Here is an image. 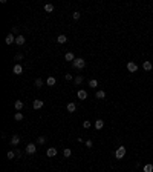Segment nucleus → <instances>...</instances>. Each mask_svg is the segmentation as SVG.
<instances>
[{"label":"nucleus","instance_id":"nucleus-1","mask_svg":"<svg viewBox=\"0 0 153 172\" xmlns=\"http://www.w3.org/2000/svg\"><path fill=\"white\" fill-rule=\"evenodd\" d=\"M72 66L75 68V69H83V68L86 66V61H84L83 59H75L72 61Z\"/></svg>","mask_w":153,"mask_h":172},{"label":"nucleus","instance_id":"nucleus-2","mask_svg":"<svg viewBox=\"0 0 153 172\" xmlns=\"http://www.w3.org/2000/svg\"><path fill=\"white\" fill-rule=\"evenodd\" d=\"M124 155H126V147H124V146H120V147L116 149V152H115V157H116L118 160H121Z\"/></svg>","mask_w":153,"mask_h":172},{"label":"nucleus","instance_id":"nucleus-3","mask_svg":"<svg viewBox=\"0 0 153 172\" xmlns=\"http://www.w3.org/2000/svg\"><path fill=\"white\" fill-rule=\"evenodd\" d=\"M127 69H129L130 72H136L138 65H136V63H133V61H129V63H127Z\"/></svg>","mask_w":153,"mask_h":172},{"label":"nucleus","instance_id":"nucleus-4","mask_svg":"<svg viewBox=\"0 0 153 172\" xmlns=\"http://www.w3.org/2000/svg\"><path fill=\"white\" fill-rule=\"evenodd\" d=\"M35 151H37V147H35L34 143H29V145L26 146V152L28 154H35Z\"/></svg>","mask_w":153,"mask_h":172},{"label":"nucleus","instance_id":"nucleus-5","mask_svg":"<svg viewBox=\"0 0 153 172\" xmlns=\"http://www.w3.org/2000/svg\"><path fill=\"white\" fill-rule=\"evenodd\" d=\"M5 42H6V45H12V43H15V37L12 34H8L6 38H5Z\"/></svg>","mask_w":153,"mask_h":172},{"label":"nucleus","instance_id":"nucleus-6","mask_svg":"<svg viewBox=\"0 0 153 172\" xmlns=\"http://www.w3.org/2000/svg\"><path fill=\"white\" fill-rule=\"evenodd\" d=\"M25 42H26V38H25L23 36H21V34H20V36H17V37H15V43L19 45V46H21V45H23Z\"/></svg>","mask_w":153,"mask_h":172},{"label":"nucleus","instance_id":"nucleus-7","mask_svg":"<svg viewBox=\"0 0 153 172\" xmlns=\"http://www.w3.org/2000/svg\"><path fill=\"white\" fill-rule=\"evenodd\" d=\"M12 71H14L15 75H20V74L23 72V68H21V65H19V63H17V65L14 66V69H12Z\"/></svg>","mask_w":153,"mask_h":172},{"label":"nucleus","instance_id":"nucleus-8","mask_svg":"<svg viewBox=\"0 0 153 172\" xmlns=\"http://www.w3.org/2000/svg\"><path fill=\"white\" fill-rule=\"evenodd\" d=\"M19 143H20V135H12V138H11V145L17 146Z\"/></svg>","mask_w":153,"mask_h":172},{"label":"nucleus","instance_id":"nucleus-9","mask_svg":"<svg viewBox=\"0 0 153 172\" xmlns=\"http://www.w3.org/2000/svg\"><path fill=\"white\" fill-rule=\"evenodd\" d=\"M78 98H80V100H86V98H87V92H86L84 89L78 91Z\"/></svg>","mask_w":153,"mask_h":172},{"label":"nucleus","instance_id":"nucleus-10","mask_svg":"<svg viewBox=\"0 0 153 172\" xmlns=\"http://www.w3.org/2000/svg\"><path fill=\"white\" fill-rule=\"evenodd\" d=\"M46 155H48V157H55V155H57V149H55V147H49L48 152H46Z\"/></svg>","mask_w":153,"mask_h":172},{"label":"nucleus","instance_id":"nucleus-11","mask_svg":"<svg viewBox=\"0 0 153 172\" xmlns=\"http://www.w3.org/2000/svg\"><path fill=\"white\" fill-rule=\"evenodd\" d=\"M34 109H40V108H43V101L41 100H34Z\"/></svg>","mask_w":153,"mask_h":172},{"label":"nucleus","instance_id":"nucleus-12","mask_svg":"<svg viewBox=\"0 0 153 172\" xmlns=\"http://www.w3.org/2000/svg\"><path fill=\"white\" fill-rule=\"evenodd\" d=\"M14 106H15V109H17V111H21V109H23V101H21V100H17Z\"/></svg>","mask_w":153,"mask_h":172},{"label":"nucleus","instance_id":"nucleus-13","mask_svg":"<svg viewBox=\"0 0 153 172\" xmlns=\"http://www.w3.org/2000/svg\"><path fill=\"white\" fill-rule=\"evenodd\" d=\"M64 59H66L67 61H73V60H75V55H73V52H67V54L64 55Z\"/></svg>","mask_w":153,"mask_h":172},{"label":"nucleus","instance_id":"nucleus-14","mask_svg":"<svg viewBox=\"0 0 153 172\" xmlns=\"http://www.w3.org/2000/svg\"><path fill=\"white\" fill-rule=\"evenodd\" d=\"M143 68H144L145 71H152V68H153V66H152V63H150V61H144V63H143Z\"/></svg>","mask_w":153,"mask_h":172},{"label":"nucleus","instance_id":"nucleus-15","mask_svg":"<svg viewBox=\"0 0 153 172\" xmlns=\"http://www.w3.org/2000/svg\"><path fill=\"white\" fill-rule=\"evenodd\" d=\"M44 11H46V12H52V11H54V5L46 3V5H44Z\"/></svg>","mask_w":153,"mask_h":172},{"label":"nucleus","instance_id":"nucleus-16","mask_svg":"<svg viewBox=\"0 0 153 172\" xmlns=\"http://www.w3.org/2000/svg\"><path fill=\"white\" fill-rule=\"evenodd\" d=\"M77 109V105H75V103H69V105H67V111H69V112H73V111H75Z\"/></svg>","mask_w":153,"mask_h":172},{"label":"nucleus","instance_id":"nucleus-17","mask_svg":"<svg viewBox=\"0 0 153 172\" xmlns=\"http://www.w3.org/2000/svg\"><path fill=\"white\" fill-rule=\"evenodd\" d=\"M104 126V122L103 120H97V122H95V129H101Z\"/></svg>","mask_w":153,"mask_h":172},{"label":"nucleus","instance_id":"nucleus-18","mask_svg":"<svg viewBox=\"0 0 153 172\" xmlns=\"http://www.w3.org/2000/svg\"><path fill=\"white\" fill-rule=\"evenodd\" d=\"M66 40H67V37H66V36H63V34L57 37V42H58V43H66Z\"/></svg>","mask_w":153,"mask_h":172},{"label":"nucleus","instance_id":"nucleus-19","mask_svg":"<svg viewBox=\"0 0 153 172\" xmlns=\"http://www.w3.org/2000/svg\"><path fill=\"white\" fill-rule=\"evenodd\" d=\"M46 85H48V86H54V85H55V78H54V77H48Z\"/></svg>","mask_w":153,"mask_h":172},{"label":"nucleus","instance_id":"nucleus-20","mask_svg":"<svg viewBox=\"0 0 153 172\" xmlns=\"http://www.w3.org/2000/svg\"><path fill=\"white\" fill-rule=\"evenodd\" d=\"M104 97H106V92H104V91H98V92H97V98H100V100H103V98H104Z\"/></svg>","mask_w":153,"mask_h":172},{"label":"nucleus","instance_id":"nucleus-21","mask_svg":"<svg viewBox=\"0 0 153 172\" xmlns=\"http://www.w3.org/2000/svg\"><path fill=\"white\" fill-rule=\"evenodd\" d=\"M37 141H38V145H44V143H46V137H44V135H40Z\"/></svg>","mask_w":153,"mask_h":172},{"label":"nucleus","instance_id":"nucleus-22","mask_svg":"<svg viewBox=\"0 0 153 172\" xmlns=\"http://www.w3.org/2000/svg\"><path fill=\"white\" fill-rule=\"evenodd\" d=\"M71 154H72V151H71V149H69V147H66V149H64V151H63V155H64L66 158H67V157H71Z\"/></svg>","mask_w":153,"mask_h":172},{"label":"nucleus","instance_id":"nucleus-23","mask_svg":"<svg viewBox=\"0 0 153 172\" xmlns=\"http://www.w3.org/2000/svg\"><path fill=\"white\" fill-rule=\"evenodd\" d=\"M14 118L17 120V122H20V120H23V114H21V112H17L15 115H14Z\"/></svg>","mask_w":153,"mask_h":172},{"label":"nucleus","instance_id":"nucleus-24","mask_svg":"<svg viewBox=\"0 0 153 172\" xmlns=\"http://www.w3.org/2000/svg\"><path fill=\"white\" fill-rule=\"evenodd\" d=\"M89 86H90V88H97V86H98V82H97V80H90V82H89Z\"/></svg>","mask_w":153,"mask_h":172},{"label":"nucleus","instance_id":"nucleus-25","mask_svg":"<svg viewBox=\"0 0 153 172\" xmlns=\"http://www.w3.org/2000/svg\"><path fill=\"white\" fill-rule=\"evenodd\" d=\"M6 157H8L9 160H12V158L15 157V152H14V151H8V154H6Z\"/></svg>","mask_w":153,"mask_h":172},{"label":"nucleus","instance_id":"nucleus-26","mask_svg":"<svg viewBox=\"0 0 153 172\" xmlns=\"http://www.w3.org/2000/svg\"><path fill=\"white\" fill-rule=\"evenodd\" d=\"M153 171V166L152 164H145L144 166V172H152Z\"/></svg>","mask_w":153,"mask_h":172},{"label":"nucleus","instance_id":"nucleus-27","mask_svg":"<svg viewBox=\"0 0 153 172\" xmlns=\"http://www.w3.org/2000/svg\"><path fill=\"white\" fill-rule=\"evenodd\" d=\"M73 82H75V85H80V83L83 82V77H81V75H78V77L73 78Z\"/></svg>","mask_w":153,"mask_h":172},{"label":"nucleus","instance_id":"nucleus-28","mask_svg":"<svg viewBox=\"0 0 153 172\" xmlns=\"http://www.w3.org/2000/svg\"><path fill=\"white\" fill-rule=\"evenodd\" d=\"M35 86H37V88H41V86H43V80L41 78H37L35 80Z\"/></svg>","mask_w":153,"mask_h":172},{"label":"nucleus","instance_id":"nucleus-29","mask_svg":"<svg viewBox=\"0 0 153 172\" xmlns=\"http://www.w3.org/2000/svg\"><path fill=\"white\" fill-rule=\"evenodd\" d=\"M83 128H84V129H89V128H90V122H84V123H83Z\"/></svg>","mask_w":153,"mask_h":172},{"label":"nucleus","instance_id":"nucleus-30","mask_svg":"<svg viewBox=\"0 0 153 172\" xmlns=\"http://www.w3.org/2000/svg\"><path fill=\"white\" fill-rule=\"evenodd\" d=\"M80 12H78V11H75V12H73V19H75V20H78V19H80Z\"/></svg>","mask_w":153,"mask_h":172},{"label":"nucleus","instance_id":"nucleus-31","mask_svg":"<svg viewBox=\"0 0 153 172\" xmlns=\"http://www.w3.org/2000/svg\"><path fill=\"white\" fill-rule=\"evenodd\" d=\"M86 146H87V147H92V146H93L92 140H87V141H86Z\"/></svg>","mask_w":153,"mask_h":172},{"label":"nucleus","instance_id":"nucleus-32","mask_svg":"<svg viewBox=\"0 0 153 172\" xmlns=\"http://www.w3.org/2000/svg\"><path fill=\"white\" fill-rule=\"evenodd\" d=\"M21 59H23V54H17L15 55V60H21Z\"/></svg>","mask_w":153,"mask_h":172},{"label":"nucleus","instance_id":"nucleus-33","mask_svg":"<svg viewBox=\"0 0 153 172\" xmlns=\"http://www.w3.org/2000/svg\"><path fill=\"white\" fill-rule=\"evenodd\" d=\"M14 152H15V157H21V152L19 151V149H15V151H14Z\"/></svg>","mask_w":153,"mask_h":172},{"label":"nucleus","instance_id":"nucleus-34","mask_svg":"<svg viewBox=\"0 0 153 172\" xmlns=\"http://www.w3.org/2000/svg\"><path fill=\"white\" fill-rule=\"evenodd\" d=\"M64 78H66V80H72V75H71V74H66Z\"/></svg>","mask_w":153,"mask_h":172}]
</instances>
